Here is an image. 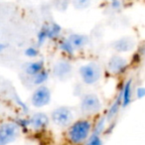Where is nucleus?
Listing matches in <instances>:
<instances>
[{"label":"nucleus","mask_w":145,"mask_h":145,"mask_svg":"<svg viewBox=\"0 0 145 145\" xmlns=\"http://www.w3.org/2000/svg\"><path fill=\"white\" fill-rule=\"evenodd\" d=\"M93 130V122L89 118H80L72 121L66 131V138L72 144H83Z\"/></svg>","instance_id":"nucleus-1"},{"label":"nucleus","mask_w":145,"mask_h":145,"mask_svg":"<svg viewBox=\"0 0 145 145\" xmlns=\"http://www.w3.org/2000/svg\"><path fill=\"white\" fill-rule=\"evenodd\" d=\"M79 75L83 84L87 86H93L101 81L103 69L97 62H89L80 67Z\"/></svg>","instance_id":"nucleus-2"},{"label":"nucleus","mask_w":145,"mask_h":145,"mask_svg":"<svg viewBox=\"0 0 145 145\" xmlns=\"http://www.w3.org/2000/svg\"><path fill=\"white\" fill-rule=\"evenodd\" d=\"M103 108V103L99 95L95 93H86L82 97L80 103V109L85 115L91 116V115L99 114Z\"/></svg>","instance_id":"nucleus-3"},{"label":"nucleus","mask_w":145,"mask_h":145,"mask_svg":"<svg viewBox=\"0 0 145 145\" xmlns=\"http://www.w3.org/2000/svg\"><path fill=\"white\" fill-rule=\"evenodd\" d=\"M51 120L55 125L67 128L74 121V113L68 106H59L51 113Z\"/></svg>","instance_id":"nucleus-4"},{"label":"nucleus","mask_w":145,"mask_h":145,"mask_svg":"<svg viewBox=\"0 0 145 145\" xmlns=\"http://www.w3.org/2000/svg\"><path fill=\"white\" fill-rule=\"evenodd\" d=\"M52 101V93L48 87L42 85L38 86L36 89L33 91L31 97V103L34 107L42 108L48 105Z\"/></svg>","instance_id":"nucleus-5"},{"label":"nucleus","mask_w":145,"mask_h":145,"mask_svg":"<svg viewBox=\"0 0 145 145\" xmlns=\"http://www.w3.org/2000/svg\"><path fill=\"white\" fill-rule=\"evenodd\" d=\"M128 68V62L124 57L114 55L107 62V70L112 75H122Z\"/></svg>","instance_id":"nucleus-6"},{"label":"nucleus","mask_w":145,"mask_h":145,"mask_svg":"<svg viewBox=\"0 0 145 145\" xmlns=\"http://www.w3.org/2000/svg\"><path fill=\"white\" fill-rule=\"evenodd\" d=\"M19 126L16 123H5L0 127V145L8 144L16 139Z\"/></svg>","instance_id":"nucleus-7"},{"label":"nucleus","mask_w":145,"mask_h":145,"mask_svg":"<svg viewBox=\"0 0 145 145\" xmlns=\"http://www.w3.org/2000/svg\"><path fill=\"white\" fill-rule=\"evenodd\" d=\"M72 66L69 61L60 60L57 61L53 68V74L55 78H57L60 81H66L72 76Z\"/></svg>","instance_id":"nucleus-8"},{"label":"nucleus","mask_w":145,"mask_h":145,"mask_svg":"<svg viewBox=\"0 0 145 145\" xmlns=\"http://www.w3.org/2000/svg\"><path fill=\"white\" fill-rule=\"evenodd\" d=\"M50 120L45 112H36L29 118V127L35 131H43L49 126Z\"/></svg>","instance_id":"nucleus-9"},{"label":"nucleus","mask_w":145,"mask_h":145,"mask_svg":"<svg viewBox=\"0 0 145 145\" xmlns=\"http://www.w3.org/2000/svg\"><path fill=\"white\" fill-rule=\"evenodd\" d=\"M119 93L121 95V106L127 107L130 105L133 99V85H132V80H128L126 81L122 86H121Z\"/></svg>","instance_id":"nucleus-10"},{"label":"nucleus","mask_w":145,"mask_h":145,"mask_svg":"<svg viewBox=\"0 0 145 145\" xmlns=\"http://www.w3.org/2000/svg\"><path fill=\"white\" fill-rule=\"evenodd\" d=\"M68 39L71 41L76 51L83 50L89 44V37L85 34H81V33H72V34L69 35Z\"/></svg>","instance_id":"nucleus-11"},{"label":"nucleus","mask_w":145,"mask_h":145,"mask_svg":"<svg viewBox=\"0 0 145 145\" xmlns=\"http://www.w3.org/2000/svg\"><path fill=\"white\" fill-rule=\"evenodd\" d=\"M113 48L117 53H127L134 48V42L128 37H123L113 43Z\"/></svg>","instance_id":"nucleus-12"},{"label":"nucleus","mask_w":145,"mask_h":145,"mask_svg":"<svg viewBox=\"0 0 145 145\" xmlns=\"http://www.w3.org/2000/svg\"><path fill=\"white\" fill-rule=\"evenodd\" d=\"M47 28V34H48V40L51 41H57L60 39L61 35L63 33V28L60 24L56 22H52L46 24Z\"/></svg>","instance_id":"nucleus-13"},{"label":"nucleus","mask_w":145,"mask_h":145,"mask_svg":"<svg viewBox=\"0 0 145 145\" xmlns=\"http://www.w3.org/2000/svg\"><path fill=\"white\" fill-rule=\"evenodd\" d=\"M45 69V63L43 60H38V61H34V62H30L26 65L25 67V72L28 76L33 77L36 74H38L39 72Z\"/></svg>","instance_id":"nucleus-14"},{"label":"nucleus","mask_w":145,"mask_h":145,"mask_svg":"<svg viewBox=\"0 0 145 145\" xmlns=\"http://www.w3.org/2000/svg\"><path fill=\"white\" fill-rule=\"evenodd\" d=\"M120 107H121V95H120V93H119L118 95L116 97V99L111 103V105L109 106V108L107 109V112H106V114H105V118H106V120L107 121H112V119L117 115V113H118Z\"/></svg>","instance_id":"nucleus-15"},{"label":"nucleus","mask_w":145,"mask_h":145,"mask_svg":"<svg viewBox=\"0 0 145 145\" xmlns=\"http://www.w3.org/2000/svg\"><path fill=\"white\" fill-rule=\"evenodd\" d=\"M59 49L66 56H72L76 52V49L74 48L72 44L71 43V41L68 38L61 39L59 41Z\"/></svg>","instance_id":"nucleus-16"},{"label":"nucleus","mask_w":145,"mask_h":145,"mask_svg":"<svg viewBox=\"0 0 145 145\" xmlns=\"http://www.w3.org/2000/svg\"><path fill=\"white\" fill-rule=\"evenodd\" d=\"M50 77V74H49V71H47L46 69H43L41 72H39L38 74H36L35 76H33V84L38 86H42L46 83L49 80Z\"/></svg>","instance_id":"nucleus-17"},{"label":"nucleus","mask_w":145,"mask_h":145,"mask_svg":"<svg viewBox=\"0 0 145 145\" xmlns=\"http://www.w3.org/2000/svg\"><path fill=\"white\" fill-rule=\"evenodd\" d=\"M106 122H107V120H106V118H105V116L97 118L95 124H93V130H91V132L101 135L106 130Z\"/></svg>","instance_id":"nucleus-18"},{"label":"nucleus","mask_w":145,"mask_h":145,"mask_svg":"<svg viewBox=\"0 0 145 145\" xmlns=\"http://www.w3.org/2000/svg\"><path fill=\"white\" fill-rule=\"evenodd\" d=\"M48 40V34H47V28L46 24L43 25L42 28L39 30L38 34H37V45L38 46H42L46 43V41Z\"/></svg>","instance_id":"nucleus-19"},{"label":"nucleus","mask_w":145,"mask_h":145,"mask_svg":"<svg viewBox=\"0 0 145 145\" xmlns=\"http://www.w3.org/2000/svg\"><path fill=\"white\" fill-rule=\"evenodd\" d=\"M85 143L87 145H101L103 143V141L101 139V135L91 132Z\"/></svg>","instance_id":"nucleus-20"},{"label":"nucleus","mask_w":145,"mask_h":145,"mask_svg":"<svg viewBox=\"0 0 145 145\" xmlns=\"http://www.w3.org/2000/svg\"><path fill=\"white\" fill-rule=\"evenodd\" d=\"M72 5L78 10H84L87 9L91 5V0H72Z\"/></svg>","instance_id":"nucleus-21"},{"label":"nucleus","mask_w":145,"mask_h":145,"mask_svg":"<svg viewBox=\"0 0 145 145\" xmlns=\"http://www.w3.org/2000/svg\"><path fill=\"white\" fill-rule=\"evenodd\" d=\"M24 55L27 58H30V59L37 58L39 56V50L37 47H28L24 51Z\"/></svg>","instance_id":"nucleus-22"},{"label":"nucleus","mask_w":145,"mask_h":145,"mask_svg":"<svg viewBox=\"0 0 145 145\" xmlns=\"http://www.w3.org/2000/svg\"><path fill=\"white\" fill-rule=\"evenodd\" d=\"M16 123L20 128L24 129V130H27L29 128V119H24V118H19L16 120Z\"/></svg>","instance_id":"nucleus-23"},{"label":"nucleus","mask_w":145,"mask_h":145,"mask_svg":"<svg viewBox=\"0 0 145 145\" xmlns=\"http://www.w3.org/2000/svg\"><path fill=\"white\" fill-rule=\"evenodd\" d=\"M135 97L137 99H142L145 97V87H138L135 89Z\"/></svg>","instance_id":"nucleus-24"},{"label":"nucleus","mask_w":145,"mask_h":145,"mask_svg":"<svg viewBox=\"0 0 145 145\" xmlns=\"http://www.w3.org/2000/svg\"><path fill=\"white\" fill-rule=\"evenodd\" d=\"M109 3H110L111 9H113V10H119L122 6L121 0H110Z\"/></svg>","instance_id":"nucleus-25"},{"label":"nucleus","mask_w":145,"mask_h":145,"mask_svg":"<svg viewBox=\"0 0 145 145\" xmlns=\"http://www.w3.org/2000/svg\"><path fill=\"white\" fill-rule=\"evenodd\" d=\"M16 101H17V103H18V105H20V106L22 107V108L24 109L25 111H28V107L26 106V105H25L24 103H22V101H21V99H19L18 97H16Z\"/></svg>","instance_id":"nucleus-26"},{"label":"nucleus","mask_w":145,"mask_h":145,"mask_svg":"<svg viewBox=\"0 0 145 145\" xmlns=\"http://www.w3.org/2000/svg\"><path fill=\"white\" fill-rule=\"evenodd\" d=\"M6 48H7L6 44H4V43H0V53L3 52V51H4Z\"/></svg>","instance_id":"nucleus-27"}]
</instances>
